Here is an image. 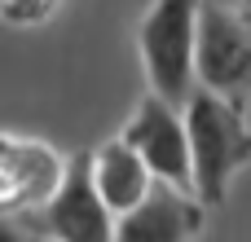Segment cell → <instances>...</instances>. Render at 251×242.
Returning <instances> with one entry per match:
<instances>
[{
	"instance_id": "cell-8",
	"label": "cell",
	"mask_w": 251,
	"mask_h": 242,
	"mask_svg": "<svg viewBox=\"0 0 251 242\" xmlns=\"http://www.w3.org/2000/svg\"><path fill=\"white\" fill-rule=\"evenodd\" d=\"M93 176H97V190H101L106 207L115 212V220L124 212H132L150 194V185L159 181L150 172V163L141 159V150L128 145L124 137H110V141H101L93 150Z\"/></svg>"
},
{
	"instance_id": "cell-4",
	"label": "cell",
	"mask_w": 251,
	"mask_h": 242,
	"mask_svg": "<svg viewBox=\"0 0 251 242\" xmlns=\"http://www.w3.org/2000/svg\"><path fill=\"white\" fill-rule=\"evenodd\" d=\"M199 84L225 97H251V13L203 4L199 13Z\"/></svg>"
},
{
	"instance_id": "cell-9",
	"label": "cell",
	"mask_w": 251,
	"mask_h": 242,
	"mask_svg": "<svg viewBox=\"0 0 251 242\" xmlns=\"http://www.w3.org/2000/svg\"><path fill=\"white\" fill-rule=\"evenodd\" d=\"M62 9V0H0V13L9 26H40Z\"/></svg>"
},
{
	"instance_id": "cell-11",
	"label": "cell",
	"mask_w": 251,
	"mask_h": 242,
	"mask_svg": "<svg viewBox=\"0 0 251 242\" xmlns=\"http://www.w3.org/2000/svg\"><path fill=\"white\" fill-rule=\"evenodd\" d=\"M247 13H251V9H247Z\"/></svg>"
},
{
	"instance_id": "cell-2",
	"label": "cell",
	"mask_w": 251,
	"mask_h": 242,
	"mask_svg": "<svg viewBox=\"0 0 251 242\" xmlns=\"http://www.w3.org/2000/svg\"><path fill=\"white\" fill-rule=\"evenodd\" d=\"M199 13L203 0H154L137 26L146 79L176 106H185L199 88Z\"/></svg>"
},
{
	"instance_id": "cell-1",
	"label": "cell",
	"mask_w": 251,
	"mask_h": 242,
	"mask_svg": "<svg viewBox=\"0 0 251 242\" xmlns=\"http://www.w3.org/2000/svg\"><path fill=\"white\" fill-rule=\"evenodd\" d=\"M185 123H190V145H194V190L207 207H221L229 198L234 176L251 168V123L247 101L194 88L185 101Z\"/></svg>"
},
{
	"instance_id": "cell-6",
	"label": "cell",
	"mask_w": 251,
	"mask_h": 242,
	"mask_svg": "<svg viewBox=\"0 0 251 242\" xmlns=\"http://www.w3.org/2000/svg\"><path fill=\"white\" fill-rule=\"evenodd\" d=\"M66 163L71 159H62V150H53L49 141L4 132L0 137V216L13 225L26 212L44 207L62 185Z\"/></svg>"
},
{
	"instance_id": "cell-5",
	"label": "cell",
	"mask_w": 251,
	"mask_h": 242,
	"mask_svg": "<svg viewBox=\"0 0 251 242\" xmlns=\"http://www.w3.org/2000/svg\"><path fill=\"white\" fill-rule=\"evenodd\" d=\"M119 137L141 150V159L150 163L154 176L194 190V145H190L185 106H176L172 97L150 88V97H141V106L132 110V119L124 123Z\"/></svg>"
},
{
	"instance_id": "cell-3",
	"label": "cell",
	"mask_w": 251,
	"mask_h": 242,
	"mask_svg": "<svg viewBox=\"0 0 251 242\" xmlns=\"http://www.w3.org/2000/svg\"><path fill=\"white\" fill-rule=\"evenodd\" d=\"M26 234L35 238H57V242H106L115 238V212L106 207L97 176H93V150L71 154L62 185L53 190V198L35 212H26L22 220Z\"/></svg>"
},
{
	"instance_id": "cell-7",
	"label": "cell",
	"mask_w": 251,
	"mask_h": 242,
	"mask_svg": "<svg viewBox=\"0 0 251 242\" xmlns=\"http://www.w3.org/2000/svg\"><path fill=\"white\" fill-rule=\"evenodd\" d=\"M207 225V203L199 198V190L190 194V185L176 181H154L150 194L124 212L115 220V238L119 242H185L199 238Z\"/></svg>"
},
{
	"instance_id": "cell-10",
	"label": "cell",
	"mask_w": 251,
	"mask_h": 242,
	"mask_svg": "<svg viewBox=\"0 0 251 242\" xmlns=\"http://www.w3.org/2000/svg\"><path fill=\"white\" fill-rule=\"evenodd\" d=\"M238 4H243V9H251V0H238Z\"/></svg>"
}]
</instances>
